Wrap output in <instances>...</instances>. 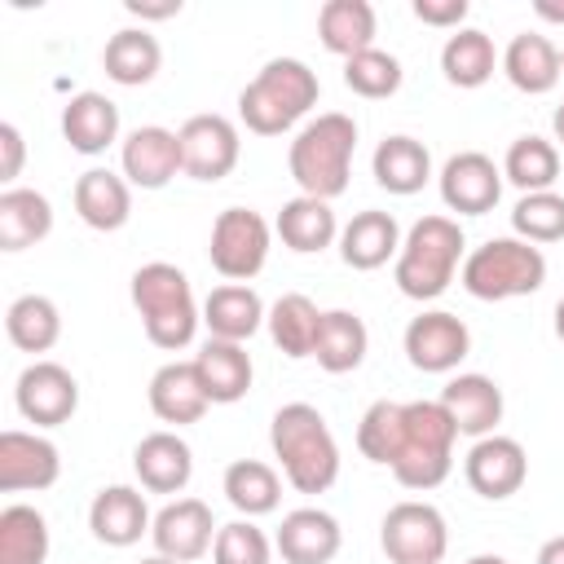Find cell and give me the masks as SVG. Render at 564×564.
Segmentation results:
<instances>
[{
    "label": "cell",
    "instance_id": "cell-11",
    "mask_svg": "<svg viewBox=\"0 0 564 564\" xmlns=\"http://www.w3.org/2000/svg\"><path fill=\"white\" fill-rule=\"evenodd\" d=\"M401 344H405V357H410L414 370H423V375H449L471 352V330H467V322L458 313L427 308V313L410 317Z\"/></svg>",
    "mask_w": 564,
    "mask_h": 564
},
{
    "label": "cell",
    "instance_id": "cell-40",
    "mask_svg": "<svg viewBox=\"0 0 564 564\" xmlns=\"http://www.w3.org/2000/svg\"><path fill=\"white\" fill-rule=\"evenodd\" d=\"M9 344L22 352H48L62 339V313L48 295H18L4 313Z\"/></svg>",
    "mask_w": 564,
    "mask_h": 564
},
{
    "label": "cell",
    "instance_id": "cell-20",
    "mask_svg": "<svg viewBox=\"0 0 564 564\" xmlns=\"http://www.w3.org/2000/svg\"><path fill=\"white\" fill-rule=\"evenodd\" d=\"M154 516L145 507V494L132 485H106L88 502V529L101 546H132L141 533H150Z\"/></svg>",
    "mask_w": 564,
    "mask_h": 564
},
{
    "label": "cell",
    "instance_id": "cell-24",
    "mask_svg": "<svg viewBox=\"0 0 564 564\" xmlns=\"http://www.w3.org/2000/svg\"><path fill=\"white\" fill-rule=\"evenodd\" d=\"M150 410L159 423H172V427H185V423H198L207 414V392L198 383V370L194 361H163L154 375H150Z\"/></svg>",
    "mask_w": 564,
    "mask_h": 564
},
{
    "label": "cell",
    "instance_id": "cell-28",
    "mask_svg": "<svg viewBox=\"0 0 564 564\" xmlns=\"http://www.w3.org/2000/svg\"><path fill=\"white\" fill-rule=\"evenodd\" d=\"M370 172H375L379 189H388L397 198H410V194H419L432 181V154H427V145L419 137L392 132V137H383L375 145Z\"/></svg>",
    "mask_w": 564,
    "mask_h": 564
},
{
    "label": "cell",
    "instance_id": "cell-37",
    "mask_svg": "<svg viewBox=\"0 0 564 564\" xmlns=\"http://www.w3.org/2000/svg\"><path fill=\"white\" fill-rule=\"evenodd\" d=\"M502 57L494 53V40L476 26H463L454 31L445 44H441V75L454 84V88H480L494 79V66Z\"/></svg>",
    "mask_w": 564,
    "mask_h": 564
},
{
    "label": "cell",
    "instance_id": "cell-6",
    "mask_svg": "<svg viewBox=\"0 0 564 564\" xmlns=\"http://www.w3.org/2000/svg\"><path fill=\"white\" fill-rule=\"evenodd\" d=\"M458 282L471 300H485V304L520 300V295L542 291L546 256H542V247H533L516 234L511 238H489L476 251H467V260L458 269Z\"/></svg>",
    "mask_w": 564,
    "mask_h": 564
},
{
    "label": "cell",
    "instance_id": "cell-18",
    "mask_svg": "<svg viewBox=\"0 0 564 564\" xmlns=\"http://www.w3.org/2000/svg\"><path fill=\"white\" fill-rule=\"evenodd\" d=\"M344 546L339 520L322 507H295L282 516L278 533H273V551L286 564H330Z\"/></svg>",
    "mask_w": 564,
    "mask_h": 564
},
{
    "label": "cell",
    "instance_id": "cell-52",
    "mask_svg": "<svg viewBox=\"0 0 564 564\" xmlns=\"http://www.w3.org/2000/svg\"><path fill=\"white\" fill-rule=\"evenodd\" d=\"M555 335H560V344H564V295H560V304H555Z\"/></svg>",
    "mask_w": 564,
    "mask_h": 564
},
{
    "label": "cell",
    "instance_id": "cell-31",
    "mask_svg": "<svg viewBox=\"0 0 564 564\" xmlns=\"http://www.w3.org/2000/svg\"><path fill=\"white\" fill-rule=\"evenodd\" d=\"M53 234V203L40 189L9 185L0 194V251H26Z\"/></svg>",
    "mask_w": 564,
    "mask_h": 564
},
{
    "label": "cell",
    "instance_id": "cell-34",
    "mask_svg": "<svg viewBox=\"0 0 564 564\" xmlns=\"http://www.w3.org/2000/svg\"><path fill=\"white\" fill-rule=\"evenodd\" d=\"M366 348H370V330L366 322L352 313V308H326L322 313V330H317V366L326 375H348L366 361Z\"/></svg>",
    "mask_w": 564,
    "mask_h": 564
},
{
    "label": "cell",
    "instance_id": "cell-43",
    "mask_svg": "<svg viewBox=\"0 0 564 564\" xmlns=\"http://www.w3.org/2000/svg\"><path fill=\"white\" fill-rule=\"evenodd\" d=\"M511 229L524 242H560L564 238V198L555 189L542 194H520V203L511 207Z\"/></svg>",
    "mask_w": 564,
    "mask_h": 564
},
{
    "label": "cell",
    "instance_id": "cell-27",
    "mask_svg": "<svg viewBox=\"0 0 564 564\" xmlns=\"http://www.w3.org/2000/svg\"><path fill=\"white\" fill-rule=\"evenodd\" d=\"M62 137L75 154H106L119 141V106L106 93H75L62 106Z\"/></svg>",
    "mask_w": 564,
    "mask_h": 564
},
{
    "label": "cell",
    "instance_id": "cell-15",
    "mask_svg": "<svg viewBox=\"0 0 564 564\" xmlns=\"http://www.w3.org/2000/svg\"><path fill=\"white\" fill-rule=\"evenodd\" d=\"M216 529L220 524L212 520V507L203 498H176L154 516L150 542H154V555H167L176 564H194L212 551Z\"/></svg>",
    "mask_w": 564,
    "mask_h": 564
},
{
    "label": "cell",
    "instance_id": "cell-42",
    "mask_svg": "<svg viewBox=\"0 0 564 564\" xmlns=\"http://www.w3.org/2000/svg\"><path fill=\"white\" fill-rule=\"evenodd\" d=\"M401 79H405L401 62H397L392 53H383V48H366V53H357V57L344 62V84H348L357 97H366V101L392 97V93L401 88Z\"/></svg>",
    "mask_w": 564,
    "mask_h": 564
},
{
    "label": "cell",
    "instance_id": "cell-33",
    "mask_svg": "<svg viewBox=\"0 0 564 564\" xmlns=\"http://www.w3.org/2000/svg\"><path fill=\"white\" fill-rule=\"evenodd\" d=\"M282 247H291L295 256H313V251H326L335 238H339V220L330 212V203L322 198H308V194H295L291 203H282L278 220H273Z\"/></svg>",
    "mask_w": 564,
    "mask_h": 564
},
{
    "label": "cell",
    "instance_id": "cell-41",
    "mask_svg": "<svg viewBox=\"0 0 564 564\" xmlns=\"http://www.w3.org/2000/svg\"><path fill=\"white\" fill-rule=\"evenodd\" d=\"M401 432H405V401H375V405H366V414L357 423V449L370 463L392 467V458L401 449Z\"/></svg>",
    "mask_w": 564,
    "mask_h": 564
},
{
    "label": "cell",
    "instance_id": "cell-44",
    "mask_svg": "<svg viewBox=\"0 0 564 564\" xmlns=\"http://www.w3.org/2000/svg\"><path fill=\"white\" fill-rule=\"evenodd\" d=\"M273 560V542L264 538L260 524L251 520H229L216 529L212 542V564H269Z\"/></svg>",
    "mask_w": 564,
    "mask_h": 564
},
{
    "label": "cell",
    "instance_id": "cell-3",
    "mask_svg": "<svg viewBox=\"0 0 564 564\" xmlns=\"http://www.w3.org/2000/svg\"><path fill=\"white\" fill-rule=\"evenodd\" d=\"M352 154H357V123H352V115L326 110V115L308 119L295 132V141L286 150V167H291V181L300 185V194L330 203V198H339L348 189Z\"/></svg>",
    "mask_w": 564,
    "mask_h": 564
},
{
    "label": "cell",
    "instance_id": "cell-14",
    "mask_svg": "<svg viewBox=\"0 0 564 564\" xmlns=\"http://www.w3.org/2000/svg\"><path fill=\"white\" fill-rule=\"evenodd\" d=\"M463 476H467L471 494H480L489 502H502V498H511V494L524 489V480H529V454H524V445L516 436H498L494 432V436H480L467 449Z\"/></svg>",
    "mask_w": 564,
    "mask_h": 564
},
{
    "label": "cell",
    "instance_id": "cell-17",
    "mask_svg": "<svg viewBox=\"0 0 564 564\" xmlns=\"http://www.w3.org/2000/svg\"><path fill=\"white\" fill-rule=\"evenodd\" d=\"M119 163H123V181L128 185H137V189H163L181 172V141L163 123H141V128H132L123 137Z\"/></svg>",
    "mask_w": 564,
    "mask_h": 564
},
{
    "label": "cell",
    "instance_id": "cell-25",
    "mask_svg": "<svg viewBox=\"0 0 564 564\" xmlns=\"http://www.w3.org/2000/svg\"><path fill=\"white\" fill-rule=\"evenodd\" d=\"M75 216L97 234L123 229L132 216V185L110 167H88L75 181Z\"/></svg>",
    "mask_w": 564,
    "mask_h": 564
},
{
    "label": "cell",
    "instance_id": "cell-54",
    "mask_svg": "<svg viewBox=\"0 0 564 564\" xmlns=\"http://www.w3.org/2000/svg\"><path fill=\"white\" fill-rule=\"evenodd\" d=\"M560 62H564V48H560Z\"/></svg>",
    "mask_w": 564,
    "mask_h": 564
},
{
    "label": "cell",
    "instance_id": "cell-21",
    "mask_svg": "<svg viewBox=\"0 0 564 564\" xmlns=\"http://www.w3.org/2000/svg\"><path fill=\"white\" fill-rule=\"evenodd\" d=\"M132 471L150 494H181L194 476V449L176 432H150L132 449Z\"/></svg>",
    "mask_w": 564,
    "mask_h": 564
},
{
    "label": "cell",
    "instance_id": "cell-39",
    "mask_svg": "<svg viewBox=\"0 0 564 564\" xmlns=\"http://www.w3.org/2000/svg\"><path fill=\"white\" fill-rule=\"evenodd\" d=\"M48 520L31 502H9L0 511V564H44Z\"/></svg>",
    "mask_w": 564,
    "mask_h": 564
},
{
    "label": "cell",
    "instance_id": "cell-9",
    "mask_svg": "<svg viewBox=\"0 0 564 564\" xmlns=\"http://www.w3.org/2000/svg\"><path fill=\"white\" fill-rule=\"evenodd\" d=\"M379 546L388 555V564H441L449 551V529L445 516L432 502H397L388 507L383 524H379Z\"/></svg>",
    "mask_w": 564,
    "mask_h": 564
},
{
    "label": "cell",
    "instance_id": "cell-16",
    "mask_svg": "<svg viewBox=\"0 0 564 564\" xmlns=\"http://www.w3.org/2000/svg\"><path fill=\"white\" fill-rule=\"evenodd\" d=\"M62 476V454L48 436L9 427L0 432V494L53 489Z\"/></svg>",
    "mask_w": 564,
    "mask_h": 564
},
{
    "label": "cell",
    "instance_id": "cell-22",
    "mask_svg": "<svg viewBox=\"0 0 564 564\" xmlns=\"http://www.w3.org/2000/svg\"><path fill=\"white\" fill-rule=\"evenodd\" d=\"M397 251H401V225L392 212L366 207L339 229V260L357 273L383 269L388 260H397Z\"/></svg>",
    "mask_w": 564,
    "mask_h": 564
},
{
    "label": "cell",
    "instance_id": "cell-4",
    "mask_svg": "<svg viewBox=\"0 0 564 564\" xmlns=\"http://www.w3.org/2000/svg\"><path fill=\"white\" fill-rule=\"evenodd\" d=\"M467 251V238L458 229V220L449 216H423L410 225V234L401 238V251H397V264H392V282L401 295L427 304L436 295L449 291L454 273L463 269V256Z\"/></svg>",
    "mask_w": 564,
    "mask_h": 564
},
{
    "label": "cell",
    "instance_id": "cell-48",
    "mask_svg": "<svg viewBox=\"0 0 564 564\" xmlns=\"http://www.w3.org/2000/svg\"><path fill=\"white\" fill-rule=\"evenodd\" d=\"M538 564H564V533L560 538H546L538 546Z\"/></svg>",
    "mask_w": 564,
    "mask_h": 564
},
{
    "label": "cell",
    "instance_id": "cell-29",
    "mask_svg": "<svg viewBox=\"0 0 564 564\" xmlns=\"http://www.w3.org/2000/svg\"><path fill=\"white\" fill-rule=\"evenodd\" d=\"M498 66H502V75L511 79V88H520V93H529V97L551 93V88L560 84V75H564L560 48H555L546 35H538V31L511 35V44H507V53H502Z\"/></svg>",
    "mask_w": 564,
    "mask_h": 564
},
{
    "label": "cell",
    "instance_id": "cell-1",
    "mask_svg": "<svg viewBox=\"0 0 564 564\" xmlns=\"http://www.w3.org/2000/svg\"><path fill=\"white\" fill-rule=\"evenodd\" d=\"M269 445L295 494H326L339 480V445L317 405L308 401L282 405L269 423Z\"/></svg>",
    "mask_w": 564,
    "mask_h": 564
},
{
    "label": "cell",
    "instance_id": "cell-45",
    "mask_svg": "<svg viewBox=\"0 0 564 564\" xmlns=\"http://www.w3.org/2000/svg\"><path fill=\"white\" fill-rule=\"evenodd\" d=\"M410 9L423 26H436V31H463V22L471 13L467 0H414Z\"/></svg>",
    "mask_w": 564,
    "mask_h": 564
},
{
    "label": "cell",
    "instance_id": "cell-30",
    "mask_svg": "<svg viewBox=\"0 0 564 564\" xmlns=\"http://www.w3.org/2000/svg\"><path fill=\"white\" fill-rule=\"evenodd\" d=\"M317 35H322V48L344 62L375 48V35H379L375 4L370 0H326L317 9Z\"/></svg>",
    "mask_w": 564,
    "mask_h": 564
},
{
    "label": "cell",
    "instance_id": "cell-2",
    "mask_svg": "<svg viewBox=\"0 0 564 564\" xmlns=\"http://www.w3.org/2000/svg\"><path fill=\"white\" fill-rule=\"evenodd\" d=\"M322 97L317 70L300 57H269L256 79L238 93V119L256 137H282L291 132Z\"/></svg>",
    "mask_w": 564,
    "mask_h": 564
},
{
    "label": "cell",
    "instance_id": "cell-10",
    "mask_svg": "<svg viewBox=\"0 0 564 564\" xmlns=\"http://www.w3.org/2000/svg\"><path fill=\"white\" fill-rule=\"evenodd\" d=\"M176 141H181V172L189 181L216 185L238 167V154H242L238 123L225 115H189L176 128Z\"/></svg>",
    "mask_w": 564,
    "mask_h": 564
},
{
    "label": "cell",
    "instance_id": "cell-35",
    "mask_svg": "<svg viewBox=\"0 0 564 564\" xmlns=\"http://www.w3.org/2000/svg\"><path fill=\"white\" fill-rule=\"evenodd\" d=\"M264 326H269V339H273L286 357H295V361H300V357H313V348H317L322 308H317L308 295L286 291V295H278V300L269 304Z\"/></svg>",
    "mask_w": 564,
    "mask_h": 564
},
{
    "label": "cell",
    "instance_id": "cell-5",
    "mask_svg": "<svg viewBox=\"0 0 564 564\" xmlns=\"http://www.w3.org/2000/svg\"><path fill=\"white\" fill-rule=\"evenodd\" d=\"M132 308L141 313L145 339L163 352L185 348L194 339L198 322H203L185 269H176L167 260H150L132 273Z\"/></svg>",
    "mask_w": 564,
    "mask_h": 564
},
{
    "label": "cell",
    "instance_id": "cell-13",
    "mask_svg": "<svg viewBox=\"0 0 564 564\" xmlns=\"http://www.w3.org/2000/svg\"><path fill=\"white\" fill-rule=\"evenodd\" d=\"M441 203L458 216H485L502 198V167L480 150H458L445 159L441 176Z\"/></svg>",
    "mask_w": 564,
    "mask_h": 564
},
{
    "label": "cell",
    "instance_id": "cell-26",
    "mask_svg": "<svg viewBox=\"0 0 564 564\" xmlns=\"http://www.w3.org/2000/svg\"><path fill=\"white\" fill-rule=\"evenodd\" d=\"M269 308L264 300L247 286V282H225V286H212L207 300H203V326L212 339H229V344H247L260 326H264Z\"/></svg>",
    "mask_w": 564,
    "mask_h": 564
},
{
    "label": "cell",
    "instance_id": "cell-47",
    "mask_svg": "<svg viewBox=\"0 0 564 564\" xmlns=\"http://www.w3.org/2000/svg\"><path fill=\"white\" fill-rule=\"evenodd\" d=\"M123 9H128L132 18H141V22H167V18H176L185 4H181V0H123Z\"/></svg>",
    "mask_w": 564,
    "mask_h": 564
},
{
    "label": "cell",
    "instance_id": "cell-23",
    "mask_svg": "<svg viewBox=\"0 0 564 564\" xmlns=\"http://www.w3.org/2000/svg\"><path fill=\"white\" fill-rule=\"evenodd\" d=\"M189 361H194L198 383H203V392H207L212 405H234V401H242L251 392L256 366H251V352L242 344H229V339H212L207 335V344Z\"/></svg>",
    "mask_w": 564,
    "mask_h": 564
},
{
    "label": "cell",
    "instance_id": "cell-32",
    "mask_svg": "<svg viewBox=\"0 0 564 564\" xmlns=\"http://www.w3.org/2000/svg\"><path fill=\"white\" fill-rule=\"evenodd\" d=\"M101 66H106V79H115L123 88H141L159 75L163 48L145 26H119L101 48Z\"/></svg>",
    "mask_w": 564,
    "mask_h": 564
},
{
    "label": "cell",
    "instance_id": "cell-50",
    "mask_svg": "<svg viewBox=\"0 0 564 564\" xmlns=\"http://www.w3.org/2000/svg\"><path fill=\"white\" fill-rule=\"evenodd\" d=\"M551 132H555V141L564 145V106H555V115H551Z\"/></svg>",
    "mask_w": 564,
    "mask_h": 564
},
{
    "label": "cell",
    "instance_id": "cell-19",
    "mask_svg": "<svg viewBox=\"0 0 564 564\" xmlns=\"http://www.w3.org/2000/svg\"><path fill=\"white\" fill-rule=\"evenodd\" d=\"M436 401L449 410L458 436L480 441V436H494L498 423H502V388H498L489 375H476V370L454 375V379L441 388Z\"/></svg>",
    "mask_w": 564,
    "mask_h": 564
},
{
    "label": "cell",
    "instance_id": "cell-8",
    "mask_svg": "<svg viewBox=\"0 0 564 564\" xmlns=\"http://www.w3.org/2000/svg\"><path fill=\"white\" fill-rule=\"evenodd\" d=\"M269 242H273V229L260 212L251 207H225L216 220H212V242H207V260L220 278L229 282H251L264 260H269Z\"/></svg>",
    "mask_w": 564,
    "mask_h": 564
},
{
    "label": "cell",
    "instance_id": "cell-49",
    "mask_svg": "<svg viewBox=\"0 0 564 564\" xmlns=\"http://www.w3.org/2000/svg\"><path fill=\"white\" fill-rule=\"evenodd\" d=\"M533 13L542 22H560L564 26V0H533Z\"/></svg>",
    "mask_w": 564,
    "mask_h": 564
},
{
    "label": "cell",
    "instance_id": "cell-38",
    "mask_svg": "<svg viewBox=\"0 0 564 564\" xmlns=\"http://www.w3.org/2000/svg\"><path fill=\"white\" fill-rule=\"evenodd\" d=\"M502 181H511L516 189L524 194H542L560 181V145L538 137V132H524L507 145L502 154Z\"/></svg>",
    "mask_w": 564,
    "mask_h": 564
},
{
    "label": "cell",
    "instance_id": "cell-7",
    "mask_svg": "<svg viewBox=\"0 0 564 564\" xmlns=\"http://www.w3.org/2000/svg\"><path fill=\"white\" fill-rule=\"evenodd\" d=\"M454 441L458 427L441 401H405V432L392 458V476L405 489H436L454 471Z\"/></svg>",
    "mask_w": 564,
    "mask_h": 564
},
{
    "label": "cell",
    "instance_id": "cell-36",
    "mask_svg": "<svg viewBox=\"0 0 564 564\" xmlns=\"http://www.w3.org/2000/svg\"><path fill=\"white\" fill-rule=\"evenodd\" d=\"M220 489H225L229 507H234L238 516H247V520L269 516V511H278V502H282V480H278V471H273L269 463H260V458H238V463H229Z\"/></svg>",
    "mask_w": 564,
    "mask_h": 564
},
{
    "label": "cell",
    "instance_id": "cell-51",
    "mask_svg": "<svg viewBox=\"0 0 564 564\" xmlns=\"http://www.w3.org/2000/svg\"><path fill=\"white\" fill-rule=\"evenodd\" d=\"M467 564H511V560H502V555H494V551H480V555H471Z\"/></svg>",
    "mask_w": 564,
    "mask_h": 564
},
{
    "label": "cell",
    "instance_id": "cell-12",
    "mask_svg": "<svg viewBox=\"0 0 564 564\" xmlns=\"http://www.w3.org/2000/svg\"><path fill=\"white\" fill-rule=\"evenodd\" d=\"M18 414L35 427H62L79 410V383L62 361H31L13 383Z\"/></svg>",
    "mask_w": 564,
    "mask_h": 564
},
{
    "label": "cell",
    "instance_id": "cell-53",
    "mask_svg": "<svg viewBox=\"0 0 564 564\" xmlns=\"http://www.w3.org/2000/svg\"><path fill=\"white\" fill-rule=\"evenodd\" d=\"M141 564H176V560H167V555H150V560H141Z\"/></svg>",
    "mask_w": 564,
    "mask_h": 564
},
{
    "label": "cell",
    "instance_id": "cell-46",
    "mask_svg": "<svg viewBox=\"0 0 564 564\" xmlns=\"http://www.w3.org/2000/svg\"><path fill=\"white\" fill-rule=\"evenodd\" d=\"M22 159H26V145H22L18 123H0V181H18Z\"/></svg>",
    "mask_w": 564,
    "mask_h": 564
}]
</instances>
